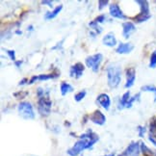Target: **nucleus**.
Wrapping results in <instances>:
<instances>
[{"instance_id": "f257e3e1", "label": "nucleus", "mask_w": 156, "mask_h": 156, "mask_svg": "<svg viewBox=\"0 0 156 156\" xmlns=\"http://www.w3.org/2000/svg\"><path fill=\"white\" fill-rule=\"evenodd\" d=\"M107 77H108V85L110 88H117L122 80V67L119 64L113 63L107 67Z\"/></svg>"}, {"instance_id": "f03ea898", "label": "nucleus", "mask_w": 156, "mask_h": 156, "mask_svg": "<svg viewBox=\"0 0 156 156\" xmlns=\"http://www.w3.org/2000/svg\"><path fill=\"white\" fill-rule=\"evenodd\" d=\"M17 110H19L20 116L24 119H35V113L33 106L31 103L28 102V101H23L19 104L17 107Z\"/></svg>"}, {"instance_id": "7ed1b4c3", "label": "nucleus", "mask_w": 156, "mask_h": 156, "mask_svg": "<svg viewBox=\"0 0 156 156\" xmlns=\"http://www.w3.org/2000/svg\"><path fill=\"white\" fill-rule=\"evenodd\" d=\"M51 106H52V102L49 99L48 95H46V97L44 95V97L40 98L38 102V110L41 116L44 117L48 116L51 111Z\"/></svg>"}, {"instance_id": "20e7f679", "label": "nucleus", "mask_w": 156, "mask_h": 156, "mask_svg": "<svg viewBox=\"0 0 156 156\" xmlns=\"http://www.w3.org/2000/svg\"><path fill=\"white\" fill-rule=\"evenodd\" d=\"M102 59L103 56L102 54L98 53V54H94L93 56H89L86 58V65L88 68H91L93 69V71L94 73H98V69H99V66L100 63L102 62Z\"/></svg>"}, {"instance_id": "39448f33", "label": "nucleus", "mask_w": 156, "mask_h": 156, "mask_svg": "<svg viewBox=\"0 0 156 156\" xmlns=\"http://www.w3.org/2000/svg\"><path fill=\"white\" fill-rule=\"evenodd\" d=\"M90 121H92L94 123L98 125H103L106 122V117L101 111L97 110L90 116Z\"/></svg>"}, {"instance_id": "423d86ee", "label": "nucleus", "mask_w": 156, "mask_h": 156, "mask_svg": "<svg viewBox=\"0 0 156 156\" xmlns=\"http://www.w3.org/2000/svg\"><path fill=\"white\" fill-rule=\"evenodd\" d=\"M95 102L99 104L102 108H104L105 110H109L110 109V105H111V100L109 95L107 94H100L98 97L97 98Z\"/></svg>"}, {"instance_id": "0eeeda50", "label": "nucleus", "mask_w": 156, "mask_h": 156, "mask_svg": "<svg viewBox=\"0 0 156 156\" xmlns=\"http://www.w3.org/2000/svg\"><path fill=\"white\" fill-rule=\"evenodd\" d=\"M109 11H110V15L113 17H116V19H121V20H125L126 16H124V14L122 13V11L119 8V6L117 3H113L110 5L109 7Z\"/></svg>"}, {"instance_id": "6e6552de", "label": "nucleus", "mask_w": 156, "mask_h": 156, "mask_svg": "<svg viewBox=\"0 0 156 156\" xmlns=\"http://www.w3.org/2000/svg\"><path fill=\"white\" fill-rule=\"evenodd\" d=\"M140 147L138 143H131L123 152V156H139Z\"/></svg>"}, {"instance_id": "1a4fd4ad", "label": "nucleus", "mask_w": 156, "mask_h": 156, "mask_svg": "<svg viewBox=\"0 0 156 156\" xmlns=\"http://www.w3.org/2000/svg\"><path fill=\"white\" fill-rule=\"evenodd\" d=\"M84 69H85V67H84V65L82 63H76L70 68V71H69L70 76L74 78L81 77L83 75Z\"/></svg>"}, {"instance_id": "9d476101", "label": "nucleus", "mask_w": 156, "mask_h": 156, "mask_svg": "<svg viewBox=\"0 0 156 156\" xmlns=\"http://www.w3.org/2000/svg\"><path fill=\"white\" fill-rule=\"evenodd\" d=\"M136 79V71L133 68H130L126 70V83H125V88L129 89L134 85Z\"/></svg>"}, {"instance_id": "9b49d317", "label": "nucleus", "mask_w": 156, "mask_h": 156, "mask_svg": "<svg viewBox=\"0 0 156 156\" xmlns=\"http://www.w3.org/2000/svg\"><path fill=\"white\" fill-rule=\"evenodd\" d=\"M135 30H136L135 25L132 22H130V21L124 22L122 24V36H123V38L128 39L130 37V35L133 33Z\"/></svg>"}, {"instance_id": "f8f14e48", "label": "nucleus", "mask_w": 156, "mask_h": 156, "mask_svg": "<svg viewBox=\"0 0 156 156\" xmlns=\"http://www.w3.org/2000/svg\"><path fill=\"white\" fill-rule=\"evenodd\" d=\"M102 43L104 45L109 46V47H113L117 44V39L115 37L114 33H108L107 35H105L103 39H102Z\"/></svg>"}, {"instance_id": "ddd939ff", "label": "nucleus", "mask_w": 156, "mask_h": 156, "mask_svg": "<svg viewBox=\"0 0 156 156\" xmlns=\"http://www.w3.org/2000/svg\"><path fill=\"white\" fill-rule=\"evenodd\" d=\"M133 48H134L133 44L121 43V44H119V46L117 47L116 52L118 54H127V53H130L132 50H133Z\"/></svg>"}, {"instance_id": "4468645a", "label": "nucleus", "mask_w": 156, "mask_h": 156, "mask_svg": "<svg viewBox=\"0 0 156 156\" xmlns=\"http://www.w3.org/2000/svg\"><path fill=\"white\" fill-rule=\"evenodd\" d=\"M58 75H56V74H40V75H38V76H33L31 79H30L29 81H28V84H33L35 81H37V80H39V81H44V80H48V79H53V78H56Z\"/></svg>"}, {"instance_id": "2eb2a0df", "label": "nucleus", "mask_w": 156, "mask_h": 156, "mask_svg": "<svg viewBox=\"0 0 156 156\" xmlns=\"http://www.w3.org/2000/svg\"><path fill=\"white\" fill-rule=\"evenodd\" d=\"M129 99H130V92L128 91V92H126L122 95V99L119 100V105H118V109L119 110H122L123 108H126V105L128 103Z\"/></svg>"}, {"instance_id": "dca6fc26", "label": "nucleus", "mask_w": 156, "mask_h": 156, "mask_svg": "<svg viewBox=\"0 0 156 156\" xmlns=\"http://www.w3.org/2000/svg\"><path fill=\"white\" fill-rule=\"evenodd\" d=\"M62 9H63V5H59L58 7H56L52 12H47V13L45 14V16H44V19L46 20L54 19V17H56L58 16V14L62 11Z\"/></svg>"}, {"instance_id": "f3484780", "label": "nucleus", "mask_w": 156, "mask_h": 156, "mask_svg": "<svg viewBox=\"0 0 156 156\" xmlns=\"http://www.w3.org/2000/svg\"><path fill=\"white\" fill-rule=\"evenodd\" d=\"M137 4L140 5L141 7V13L145 14V15H151L149 14V6H148V2L147 1H141V0H137L136 1Z\"/></svg>"}, {"instance_id": "a211bd4d", "label": "nucleus", "mask_w": 156, "mask_h": 156, "mask_svg": "<svg viewBox=\"0 0 156 156\" xmlns=\"http://www.w3.org/2000/svg\"><path fill=\"white\" fill-rule=\"evenodd\" d=\"M73 91V88L70 84L67 83V82H63L61 84V94L62 95H66L69 93H71Z\"/></svg>"}, {"instance_id": "6ab92c4d", "label": "nucleus", "mask_w": 156, "mask_h": 156, "mask_svg": "<svg viewBox=\"0 0 156 156\" xmlns=\"http://www.w3.org/2000/svg\"><path fill=\"white\" fill-rule=\"evenodd\" d=\"M151 17V15H145V14H142L140 13L138 16H136L134 17V20L136 22H144V21H147V20H149Z\"/></svg>"}, {"instance_id": "aec40b11", "label": "nucleus", "mask_w": 156, "mask_h": 156, "mask_svg": "<svg viewBox=\"0 0 156 156\" xmlns=\"http://www.w3.org/2000/svg\"><path fill=\"white\" fill-rule=\"evenodd\" d=\"M142 91H144V92H152V93H154V94H155L154 101H156V87L151 86V85H147V86L142 87Z\"/></svg>"}, {"instance_id": "412c9836", "label": "nucleus", "mask_w": 156, "mask_h": 156, "mask_svg": "<svg viewBox=\"0 0 156 156\" xmlns=\"http://www.w3.org/2000/svg\"><path fill=\"white\" fill-rule=\"evenodd\" d=\"M86 91H81L79 93H77L75 95H74V99L75 101H77V102H79V101H81L84 98L86 97Z\"/></svg>"}, {"instance_id": "4be33fe9", "label": "nucleus", "mask_w": 156, "mask_h": 156, "mask_svg": "<svg viewBox=\"0 0 156 156\" xmlns=\"http://www.w3.org/2000/svg\"><path fill=\"white\" fill-rule=\"evenodd\" d=\"M89 26H90V27H92L94 30H95V32H97L98 34H100L101 31H102V29H101V28L98 25V23L95 22L94 20L92 21V22H90V23H89Z\"/></svg>"}, {"instance_id": "5701e85b", "label": "nucleus", "mask_w": 156, "mask_h": 156, "mask_svg": "<svg viewBox=\"0 0 156 156\" xmlns=\"http://www.w3.org/2000/svg\"><path fill=\"white\" fill-rule=\"evenodd\" d=\"M141 147H142V151H143V152L144 153H145V154H147V155H152L153 154V152L151 151V149H149L146 145H145V144H144V143H142V145H141Z\"/></svg>"}, {"instance_id": "b1692460", "label": "nucleus", "mask_w": 156, "mask_h": 156, "mask_svg": "<svg viewBox=\"0 0 156 156\" xmlns=\"http://www.w3.org/2000/svg\"><path fill=\"white\" fill-rule=\"evenodd\" d=\"M149 67L151 68H155L156 67V51L152 53V55L151 57V63H149Z\"/></svg>"}, {"instance_id": "393cba45", "label": "nucleus", "mask_w": 156, "mask_h": 156, "mask_svg": "<svg viewBox=\"0 0 156 156\" xmlns=\"http://www.w3.org/2000/svg\"><path fill=\"white\" fill-rule=\"evenodd\" d=\"M139 97H140V94H137L135 95V97L130 98V99H129V101H128V103H127V105H126V108H131V107H132V104H133L134 101H136L137 99H139Z\"/></svg>"}, {"instance_id": "a878e982", "label": "nucleus", "mask_w": 156, "mask_h": 156, "mask_svg": "<svg viewBox=\"0 0 156 156\" xmlns=\"http://www.w3.org/2000/svg\"><path fill=\"white\" fill-rule=\"evenodd\" d=\"M108 3H109L108 0H99V1H98V9L102 10L105 7V6H107Z\"/></svg>"}, {"instance_id": "bb28decb", "label": "nucleus", "mask_w": 156, "mask_h": 156, "mask_svg": "<svg viewBox=\"0 0 156 156\" xmlns=\"http://www.w3.org/2000/svg\"><path fill=\"white\" fill-rule=\"evenodd\" d=\"M105 19H106L105 15H100V16H98L97 19L94 20V21L97 22V23H102V22H104Z\"/></svg>"}, {"instance_id": "cd10ccee", "label": "nucleus", "mask_w": 156, "mask_h": 156, "mask_svg": "<svg viewBox=\"0 0 156 156\" xmlns=\"http://www.w3.org/2000/svg\"><path fill=\"white\" fill-rule=\"evenodd\" d=\"M6 51H7V54L9 55L10 59L16 62V52H15V50H6Z\"/></svg>"}, {"instance_id": "c85d7f7f", "label": "nucleus", "mask_w": 156, "mask_h": 156, "mask_svg": "<svg viewBox=\"0 0 156 156\" xmlns=\"http://www.w3.org/2000/svg\"><path fill=\"white\" fill-rule=\"evenodd\" d=\"M41 4H43V5H47L50 8L53 7V2L50 1V0H44V1H41Z\"/></svg>"}, {"instance_id": "c756f323", "label": "nucleus", "mask_w": 156, "mask_h": 156, "mask_svg": "<svg viewBox=\"0 0 156 156\" xmlns=\"http://www.w3.org/2000/svg\"><path fill=\"white\" fill-rule=\"evenodd\" d=\"M138 130H139V136L140 137H144V134H145V132H146V128L142 127V126H139V127H138Z\"/></svg>"}, {"instance_id": "7c9ffc66", "label": "nucleus", "mask_w": 156, "mask_h": 156, "mask_svg": "<svg viewBox=\"0 0 156 156\" xmlns=\"http://www.w3.org/2000/svg\"><path fill=\"white\" fill-rule=\"evenodd\" d=\"M21 64H22V62H21V61H16V62H15L16 67H17V68H20V66H21Z\"/></svg>"}, {"instance_id": "2f4dec72", "label": "nucleus", "mask_w": 156, "mask_h": 156, "mask_svg": "<svg viewBox=\"0 0 156 156\" xmlns=\"http://www.w3.org/2000/svg\"><path fill=\"white\" fill-rule=\"evenodd\" d=\"M26 81H28L26 78H24V79H22L20 82V85H24V84H26Z\"/></svg>"}, {"instance_id": "473e14b6", "label": "nucleus", "mask_w": 156, "mask_h": 156, "mask_svg": "<svg viewBox=\"0 0 156 156\" xmlns=\"http://www.w3.org/2000/svg\"><path fill=\"white\" fill-rule=\"evenodd\" d=\"M149 141H151V142H152V143L154 144V145L156 146V140L154 139V138H152V137L151 136V137H149Z\"/></svg>"}, {"instance_id": "72a5a7b5", "label": "nucleus", "mask_w": 156, "mask_h": 156, "mask_svg": "<svg viewBox=\"0 0 156 156\" xmlns=\"http://www.w3.org/2000/svg\"><path fill=\"white\" fill-rule=\"evenodd\" d=\"M16 35H21V34H22V32H21V31H20V30H16Z\"/></svg>"}, {"instance_id": "f704fd0d", "label": "nucleus", "mask_w": 156, "mask_h": 156, "mask_svg": "<svg viewBox=\"0 0 156 156\" xmlns=\"http://www.w3.org/2000/svg\"><path fill=\"white\" fill-rule=\"evenodd\" d=\"M103 156H115V153H111V154H107V155H103Z\"/></svg>"}, {"instance_id": "c9c22d12", "label": "nucleus", "mask_w": 156, "mask_h": 156, "mask_svg": "<svg viewBox=\"0 0 156 156\" xmlns=\"http://www.w3.org/2000/svg\"><path fill=\"white\" fill-rule=\"evenodd\" d=\"M28 29H29V30H30V31H32V30H33V26H32V25H30V26H29V28H28Z\"/></svg>"}]
</instances>
